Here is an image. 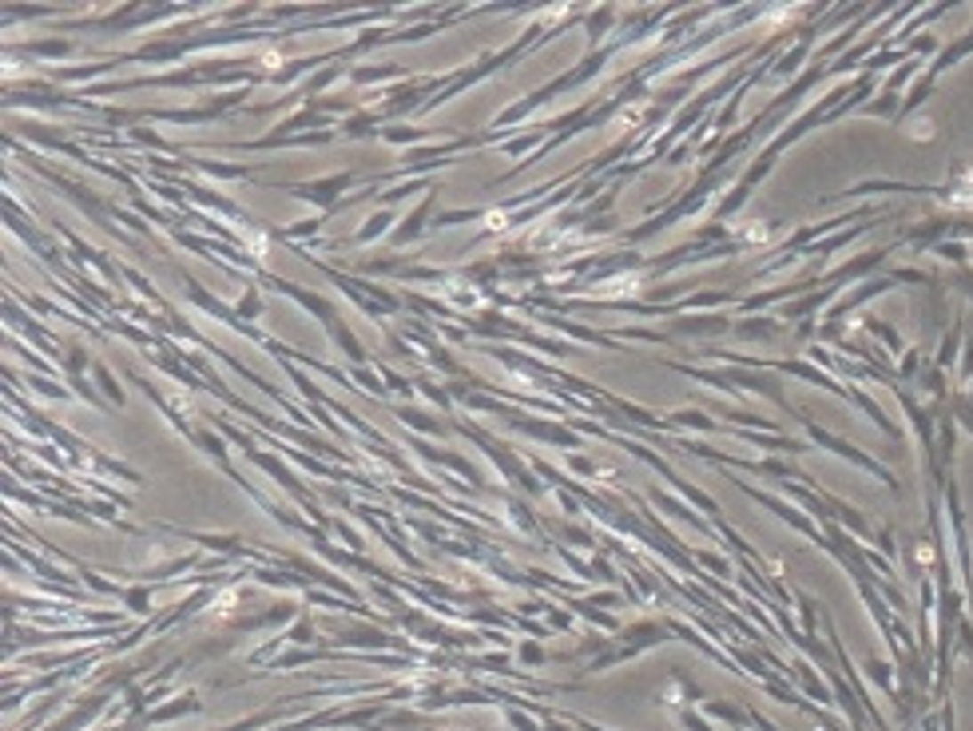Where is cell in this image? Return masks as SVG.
<instances>
[{"label":"cell","instance_id":"1","mask_svg":"<svg viewBox=\"0 0 973 731\" xmlns=\"http://www.w3.org/2000/svg\"><path fill=\"white\" fill-rule=\"evenodd\" d=\"M799 418H802V414H799ZM802 422H807V433H810V441H815V446H823V449H831V454L847 457V462L862 465V470H866V473H874L878 481H886V486H890V489H898V478H894V473L886 470V465H878V462H874V457H870V454H862V449H858V446H850V441L834 438L831 430L815 426V422H810V418H802Z\"/></svg>","mask_w":973,"mask_h":731},{"label":"cell","instance_id":"2","mask_svg":"<svg viewBox=\"0 0 973 731\" xmlns=\"http://www.w3.org/2000/svg\"><path fill=\"white\" fill-rule=\"evenodd\" d=\"M358 183V175L354 172H338V175H330V180H314V183H278L283 191L290 195H298V199H306V203H318V207H330L334 211L338 207V195L346 191V187H354Z\"/></svg>","mask_w":973,"mask_h":731},{"label":"cell","instance_id":"3","mask_svg":"<svg viewBox=\"0 0 973 731\" xmlns=\"http://www.w3.org/2000/svg\"><path fill=\"white\" fill-rule=\"evenodd\" d=\"M736 326L731 314H691V318L671 322V334H688V338H712V334H728Z\"/></svg>","mask_w":973,"mask_h":731},{"label":"cell","instance_id":"4","mask_svg":"<svg viewBox=\"0 0 973 731\" xmlns=\"http://www.w3.org/2000/svg\"><path fill=\"white\" fill-rule=\"evenodd\" d=\"M731 330H736V338H747V342H771V338L783 334V322L779 318H744Z\"/></svg>","mask_w":973,"mask_h":731},{"label":"cell","instance_id":"5","mask_svg":"<svg viewBox=\"0 0 973 731\" xmlns=\"http://www.w3.org/2000/svg\"><path fill=\"white\" fill-rule=\"evenodd\" d=\"M433 203H438V191H433V195H430V199H425V203H422V207H417V211H414V215H409V219H406V223H401V227H398V231H394V235H390V243H394V246H406V243H414V239H417V235H422V227H425V219H430V215H433Z\"/></svg>","mask_w":973,"mask_h":731},{"label":"cell","instance_id":"6","mask_svg":"<svg viewBox=\"0 0 973 731\" xmlns=\"http://www.w3.org/2000/svg\"><path fill=\"white\" fill-rule=\"evenodd\" d=\"M612 20H616V8H600V12H592V16H584V24H588V44H600V32L604 28H612Z\"/></svg>","mask_w":973,"mask_h":731},{"label":"cell","instance_id":"7","mask_svg":"<svg viewBox=\"0 0 973 731\" xmlns=\"http://www.w3.org/2000/svg\"><path fill=\"white\" fill-rule=\"evenodd\" d=\"M866 330L874 338H882V346H890V354H906V346H902V338H898V330L894 326H886V322H878V318H866Z\"/></svg>","mask_w":973,"mask_h":731},{"label":"cell","instance_id":"8","mask_svg":"<svg viewBox=\"0 0 973 731\" xmlns=\"http://www.w3.org/2000/svg\"><path fill=\"white\" fill-rule=\"evenodd\" d=\"M390 223H394V215H390V211H382V215H374V219H370V223H366V227H362V231H358V235H354V239H350V243H354V246H362V243H370V239H374V235H382V231H386V227H390Z\"/></svg>","mask_w":973,"mask_h":731},{"label":"cell","instance_id":"9","mask_svg":"<svg viewBox=\"0 0 973 731\" xmlns=\"http://www.w3.org/2000/svg\"><path fill=\"white\" fill-rule=\"evenodd\" d=\"M934 254H937V259H950V262H958V267H961V262L969 259V246L961 243V239H942V243L934 246Z\"/></svg>","mask_w":973,"mask_h":731},{"label":"cell","instance_id":"10","mask_svg":"<svg viewBox=\"0 0 973 731\" xmlns=\"http://www.w3.org/2000/svg\"><path fill=\"white\" fill-rule=\"evenodd\" d=\"M259 314H262L259 291H254V286H246V291H243V306H238V322L246 326V318H259Z\"/></svg>","mask_w":973,"mask_h":731},{"label":"cell","instance_id":"11","mask_svg":"<svg viewBox=\"0 0 973 731\" xmlns=\"http://www.w3.org/2000/svg\"><path fill=\"white\" fill-rule=\"evenodd\" d=\"M958 342H961V322L945 334V342H942V350H937V366H950L953 362V354H958Z\"/></svg>","mask_w":973,"mask_h":731},{"label":"cell","instance_id":"12","mask_svg":"<svg viewBox=\"0 0 973 731\" xmlns=\"http://www.w3.org/2000/svg\"><path fill=\"white\" fill-rule=\"evenodd\" d=\"M96 382H100V386H104V394H108V398H112V402H116V406H124V394H119V386H116V378H112V374H108V370H104V366H96Z\"/></svg>","mask_w":973,"mask_h":731},{"label":"cell","instance_id":"13","mask_svg":"<svg viewBox=\"0 0 973 731\" xmlns=\"http://www.w3.org/2000/svg\"><path fill=\"white\" fill-rule=\"evenodd\" d=\"M950 286H953V291H961L966 299H973V270H966V267L953 270V275H950Z\"/></svg>","mask_w":973,"mask_h":731},{"label":"cell","instance_id":"14","mask_svg":"<svg viewBox=\"0 0 973 731\" xmlns=\"http://www.w3.org/2000/svg\"><path fill=\"white\" fill-rule=\"evenodd\" d=\"M958 378H961V382H969V378H973V338H966V350H961Z\"/></svg>","mask_w":973,"mask_h":731},{"label":"cell","instance_id":"15","mask_svg":"<svg viewBox=\"0 0 973 731\" xmlns=\"http://www.w3.org/2000/svg\"><path fill=\"white\" fill-rule=\"evenodd\" d=\"M969 259H973V246H969Z\"/></svg>","mask_w":973,"mask_h":731}]
</instances>
